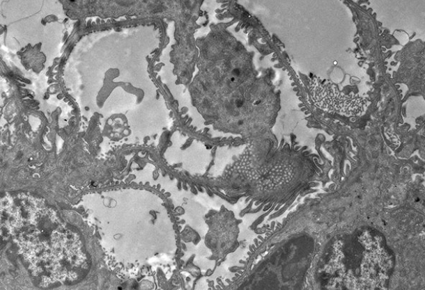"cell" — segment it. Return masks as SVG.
<instances>
[{
    "label": "cell",
    "mask_w": 425,
    "mask_h": 290,
    "mask_svg": "<svg viewBox=\"0 0 425 290\" xmlns=\"http://www.w3.org/2000/svg\"><path fill=\"white\" fill-rule=\"evenodd\" d=\"M311 94L315 104L319 108L345 115H362L368 104L364 98L357 95H343L334 84L317 78L311 81Z\"/></svg>",
    "instance_id": "6da1fadb"
}]
</instances>
